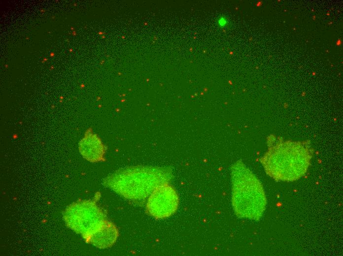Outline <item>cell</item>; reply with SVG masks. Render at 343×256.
Listing matches in <instances>:
<instances>
[{
    "instance_id": "obj_7",
    "label": "cell",
    "mask_w": 343,
    "mask_h": 256,
    "mask_svg": "<svg viewBox=\"0 0 343 256\" xmlns=\"http://www.w3.org/2000/svg\"><path fill=\"white\" fill-rule=\"evenodd\" d=\"M119 236L118 229L111 222L104 220L85 239L86 242L94 246L104 249L111 247Z\"/></svg>"
},
{
    "instance_id": "obj_3",
    "label": "cell",
    "mask_w": 343,
    "mask_h": 256,
    "mask_svg": "<svg viewBox=\"0 0 343 256\" xmlns=\"http://www.w3.org/2000/svg\"><path fill=\"white\" fill-rule=\"evenodd\" d=\"M232 176V204L236 214L240 218L259 219L266 204L261 183L241 164L234 167Z\"/></svg>"
},
{
    "instance_id": "obj_5",
    "label": "cell",
    "mask_w": 343,
    "mask_h": 256,
    "mask_svg": "<svg viewBox=\"0 0 343 256\" xmlns=\"http://www.w3.org/2000/svg\"><path fill=\"white\" fill-rule=\"evenodd\" d=\"M178 203L179 198L175 189L169 183H164L155 188L149 195L146 212L156 219L166 218L176 211Z\"/></svg>"
},
{
    "instance_id": "obj_1",
    "label": "cell",
    "mask_w": 343,
    "mask_h": 256,
    "mask_svg": "<svg viewBox=\"0 0 343 256\" xmlns=\"http://www.w3.org/2000/svg\"><path fill=\"white\" fill-rule=\"evenodd\" d=\"M311 152L306 142L276 141L261 158L266 173L277 181H293L305 175Z\"/></svg>"
},
{
    "instance_id": "obj_4",
    "label": "cell",
    "mask_w": 343,
    "mask_h": 256,
    "mask_svg": "<svg viewBox=\"0 0 343 256\" xmlns=\"http://www.w3.org/2000/svg\"><path fill=\"white\" fill-rule=\"evenodd\" d=\"M63 215L66 225L85 239L106 220L103 210L92 200L73 202L67 206Z\"/></svg>"
},
{
    "instance_id": "obj_2",
    "label": "cell",
    "mask_w": 343,
    "mask_h": 256,
    "mask_svg": "<svg viewBox=\"0 0 343 256\" xmlns=\"http://www.w3.org/2000/svg\"><path fill=\"white\" fill-rule=\"evenodd\" d=\"M171 175L165 168L134 166L114 172L103 180V184L125 198L142 200L158 186L169 183Z\"/></svg>"
},
{
    "instance_id": "obj_6",
    "label": "cell",
    "mask_w": 343,
    "mask_h": 256,
    "mask_svg": "<svg viewBox=\"0 0 343 256\" xmlns=\"http://www.w3.org/2000/svg\"><path fill=\"white\" fill-rule=\"evenodd\" d=\"M79 150L83 158L90 162H97L105 160L106 147L91 128L85 131L84 137L80 141Z\"/></svg>"
}]
</instances>
